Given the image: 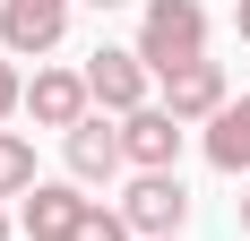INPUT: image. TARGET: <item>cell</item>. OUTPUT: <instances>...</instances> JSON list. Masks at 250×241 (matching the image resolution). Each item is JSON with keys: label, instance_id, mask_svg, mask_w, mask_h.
<instances>
[{"label": "cell", "instance_id": "1", "mask_svg": "<svg viewBox=\"0 0 250 241\" xmlns=\"http://www.w3.org/2000/svg\"><path fill=\"white\" fill-rule=\"evenodd\" d=\"M138 60L155 78H181L190 60H207V9L199 0H147L138 9Z\"/></svg>", "mask_w": 250, "mask_h": 241}, {"label": "cell", "instance_id": "2", "mask_svg": "<svg viewBox=\"0 0 250 241\" xmlns=\"http://www.w3.org/2000/svg\"><path fill=\"white\" fill-rule=\"evenodd\" d=\"M147 86H155V69L138 60V43H95L86 52V95H95V112H112V120L147 112Z\"/></svg>", "mask_w": 250, "mask_h": 241}, {"label": "cell", "instance_id": "3", "mask_svg": "<svg viewBox=\"0 0 250 241\" xmlns=\"http://www.w3.org/2000/svg\"><path fill=\"white\" fill-rule=\"evenodd\" d=\"M121 216L138 241H181V224H190V190H181V172H138L121 190Z\"/></svg>", "mask_w": 250, "mask_h": 241}, {"label": "cell", "instance_id": "4", "mask_svg": "<svg viewBox=\"0 0 250 241\" xmlns=\"http://www.w3.org/2000/svg\"><path fill=\"white\" fill-rule=\"evenodd\" d=\"M61 155H69V181H78V190H104V181L129 172V146H121V120H112V112H86L69 138H61Z\"/></svg>", "mask_w": 250, "mask_h": 241}, {"label": "cell", "instance_id": "5", "mask_svg": "<svg viewBox=\"0 0 250 241\" xmlns=\"http://www.w3.org/2000/svg\"><path fill=\"white\" fill-rule=\"evenodd\" d=\"M69 9L78 0H0V43H9V60H43L69 35Z\"/></svg>", "mask_w": 250, "mask_h": 241}, {"label": "cell", "instance_id": "6", "mask_svg": "<svg viewBox=\"0 0 250 241\" xmlns=\"http://www.w3.org/2000/svg\"><path fill=\"white\" fill-rule=\"evenodd\" d=\"M121 146H129V172H181V146H190V120H173L164 103L121 120Z\"/></svg>", "mask_w": 250, "mask_h": 241}, {"label": "cell", "instance_id": "7", "mask_svg": "<svg viewBox=\"0 0 250 241\" xmlns=\"http://www.w3.org/2000/svg\"><path fill=\"white\" fill-rule=\"evenodd\" d=\"M86 207H95V198L78 190V181H35V190L18 198V224H26V241H78Z\"/></svg>", "mask_w": 250, "mask_h": 241}, {"label": "cell", "instance_id": "8", "mask_svg": "<svg viewBox=\"0 0 250 241\" xmlns=\"http://www.w3.org/2000/svg\"><path fill=\"white\" fill-rule=\"evenodd\" d=\"M26 112H35V129H61V138H69L78 120L95 112L86 69H35V78H26Z\"/></svg>", "mask_w": 250, "mask_h": 241}, {"label": "cell", "instance_id": "9", "mask_svg": "<svg viewBox=\"0 0 250 241\" xmlns=\"http://www.w3.org/2000/svg\"><path fill=\"white\" fill-rule=\"evenodd\" d=\"M233 103V86H225V60H190L181 78H164V112L173 120H190V129H207V120Z\"/></svg>", "mask_w": 250, "mask_h": 241}, {"label": "cell", "instance_id": "10", "mask_svg": "<svg viewBox=\"0 0 250 241\" xmlns=\"http://www.w3.org/2000/svg\"><path fill=\"white\" fill-rule=\"evenodd\" d=\"M207 164L216 172H250V95H233L225 112L207 120Z\"/></svg>", "mask_w": 250, "mask_h": 241}, {"label": "cell", "instance_id": "11", "mask_svg": "<svg viewBox=\"0 0 250 241\" xmlns=\"http://www.w3.org/2000/svg\"><path fill=\"white\" fill-rule=\"evenodd\" d=\"M35 181H43V172H35V138L0 129V198H26Z\"/></svg>", "mask_w": 250, "mask_h": 241}, {"label": "cell", "instance_id": "12", "mask_svg": "<svg viewBox=\"0 0 250 241\" xmlns=\"http://www.w3.org/2000/svg\"><path fill=\"white\" fill-rule=\"evenodd\" d=\"M78 241H138V233H129L121 207H104V198H95V207H86V224H78Z\"/></svg>", "mask_w": 250, "mask_h": 241}, {"label": "cell", "instance_id": "13", "mask_svg": "<svg viewBox=\"0 0 250 241\" xmlns=\"http://www.w3.org/2000/svg\"><path fill=\"white\" fill-rule=\"evenodd\" d=\"M9 112H26V78H18V60H0V129H9Z\"/></svg>", "mask_w": 250, "mask_h": 241}, {"label": "cell", "instance_id": "14", "mask_svg": "<svg viewBox=\"0 0 250 241\" xmlns=\"http://www.w3.org/2000/svg\"><path fill=\"white\" fill-rule=\"evenodd\" d=\"M233 26H242V43H250V0H233Z\"/></svg>", "mask_w": 250, "mask_h": 241}, {"label": "cell", "instance_id": "15", "mask_svg": "<svg viewBox=\"0 0 250 241\" xmlns=\"http://www.w3.org/2000/svg\"><path fill=\"white\" fill-rule=\"evenodd\" d=\"M86 9H129V0H86Z\"/></svg>", "mask_w": 250, "mask_h": 241}, {"label": "cell", "instance_id": "16", "mask_svg": "<svg viewBox=\"0 0 250 241\" xmlns=\"http://www.w3.org/2000/svg\"><path fill=\"white\" fill-rule=\"evenodd\" d=\"M242 233H250V190H242Z\"/></svg>", "mask_w": 250, "mask_h": 241}, {"label": "cell", "instance_id": "17", "mask_svg": "<svg viewBox=\"0 0 250 241\" xmlns=\"http://www.w3.org/2000/svg\"><path fill=\"white\" fill-rule=\"evenodd\" d=\"M0 241H9V207H0Z\"/></svg>", "mask_w": 250, "mask_h": 241}]
</instances>
